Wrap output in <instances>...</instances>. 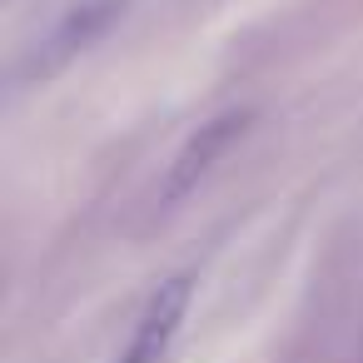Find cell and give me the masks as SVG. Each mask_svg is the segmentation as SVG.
Returning a JSON list of instances; mask_svg holds the SVG:
<instances>
[{
    "instance_id": "cell-1",
    "label": "cell",
    "mask_w": 363,
    "mask_h": 363,
    "mask_svg": "<svg viewBox=\"0 0 363 363\" xmlns=\"http://www.w3.org/2000/svg\"><path fill=\"white\" fill-rule=\"evenodd\" d=\"M130 11V0H65V11L21 50L16 85H50L60 80L80 55H90Z\"/></svg>"
},
{
    "instance_id": "cell-2",
    "label": "cell",
    "mask_w": 363,
    "mask_h": 363,
    "mask_svg": "<svg viewBox=\"0 0 363 363\" xmlns=\"http://www.w3.org/2000/svg\"><path fill=\"white\" fill-rule=\"evenodd\" d=\"M244 130H249V110H224V115L204 120V125L174 150V160L164 164V174H160V184H155V209H160V214L179 209V204L214 174V164L244 140Z\"/></svg>"
},
{
    "instance_id": "cell-3",
    "label": "cell",
    "mask_w": 363,
    "mask_h": 363,
    "mask_svg": "<svg viewBox=\"0 0 363 363\" xmlns=\"http://www.w3.org/2000/svg\"><path fill=\"white\" fill-rule=\"evenodd\" d=\"M189 303H194V279L189 274L164 279L145 298V308H140V318H135V328L125 338L120 363H164L174 338H179V328H184V318H189Z\"/></svg>"
}]
</instances>
